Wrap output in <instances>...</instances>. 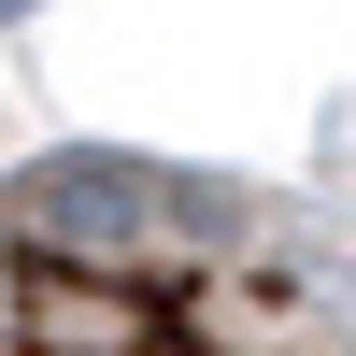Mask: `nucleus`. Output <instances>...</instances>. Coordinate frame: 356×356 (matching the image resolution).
<instances>
[{"mask_svg": "<svg viewBox=\"0 0 356 356\" xmlns=\"http://www.w3.org/2000/svg\"><path fill=\"white\" fill-rule=\"evenodd\" d=\"M0 356H356V214L171 157L0 171Z\"/></svg>", "mask_w": 356, "mask_h": 356, "instance_id": "f257e3e1", "label": "nucleus"}]
</instances>
